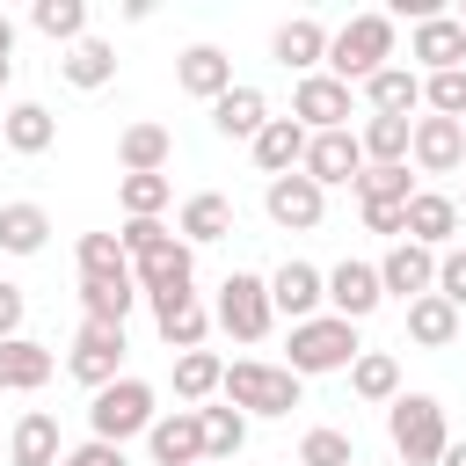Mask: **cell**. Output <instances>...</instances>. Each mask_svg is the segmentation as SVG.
Returning <instances> with one entry per match:
<instances>
[{"label":"cell","mask_w":466,"mask_h":466,"mask_svg":"<svg viewBox=\"0 0 466 466\" xmlns=\"http://www.w3.org/2000/svg\"><path fill=\"white\" fill-rule=\"evenodd\" d=\"M116 248H124L131 284H138L146 299H160V291H189V277H197V248H189L182 233H167L160 218H124Z\"/></svg>","instance_id":"cell-1"},{"label":"cell","mask_w":466,"mask_h":466,"mask_svg":"<svg viewBox=\"0 0 466 466\" xmlns=\"http://www.w3.org/2000/svg\"><path fill=\"white\" fill-rule=\"evenodd\" d=\"M379 66H393V15H350L335 36H328V80H371Z\"/></svg>","instance_id":"cell-2"},{"label":"cell","mask_w":466,"mask_h":466,"mask_svg":"<svg viewBox=\"0 0 466 466\" xmlns=\"http://www.w3.org/2000/svg\"><path fill=\"white\" fill-rule=\"evenodd\" d=\"M386 437H393V451H400L408 466H437L444 444H451L437 393H393V400H386Z\"/></svg>","instance_id":"cell-3"},{"label":"cell","mask_w":466,"mask_h":466,"mask_svg":"<svg viewBox=\"0 0 466 466\" xmlns=\"http://www.w3.org/2000/svg\"><path fill=\"white\" fill-rule=\"evenodd\" d=\"M357 320H335V313H313V320H299L291 328V379H320V371H350L357 364Z\"/></svg>","instance_id":"cell-4"},{"label":"cell","mask_w":466,"mask_h":466,"mask_svg":"<svg viewBox=\"0 0 466 466\" xmlns=\"http://www.w3.org/2000/svg\"><path fill=\"white\" fill-rule=\"evenodd\" d=\"M153 400H160V393H153L146 379H131V371H124L116 386H102V393L87 400V430H95L102 444H116V451H124L131 437H146V430H153V415H160Z\"/></svg>","instance_id":"cell-5"},{"label":"cell","mask_w":466,"mask_h":466,"mask_svg":"<svg viewBox=\"0 0 466 466\" xmlns=\"http://www.w3.org/2000/svg\"><path fill=\"white\" fill-rule=\"evenodd\" d=\"M218 393H226V408H240V415H291V408H299V379H291L284 364H262V357L226 364Z\"/></svg>","instance_id":"cell-6"},{"label":"cell","mask_w":466,"mask_h":466,"mask_svg":"<svg viewBox=\"0 0 466 466\" xmlns=\"http://www.w3.org/2000/svg\"><path fill=\"white\" fill-rule=\"evenodd\" d=\"M269 320H277V306H269V284H262V277H248V269H233V277L218 284L211 328H226L233 342H262V335H269Z\"/></svg>","instance_id":"cell-7"},{"label":"cell","mask_w":466,"mask_h":466,"mask_svg":"<svg viewBox=\"0 0 466 466\" xmlns=\"http://www.w3.org/2000/svg\"><path fill=\"white\" fill-rule=\"evenodd\" d=\"M124 328H102V320H80V335H73V350H66V371L87 386V393H102V386H116L124 379Z\"/></svg>","instance_id":"cell-8"},{"label":"cell","mask_w":466,"mask_h":466,"mask_svg":"<svg viewBox=\"0 0 466 466\" xmlns=\"http://www.w3.org/2000/svg\"><path fill=\"white\" fill-rule=\"evenodd\" d=\"M299 175H306L313 189H342V182L357 189V175H364V146H357V131H313Z\"/></svg>","instance_id":"cell-9"},{"label":"cell","mask_w":466,"mask_h":466,"mask_svg":"<svg viewBox=\"0 0 466 466\" xmlns=\"http://www.w3.org/2000/svg\"><path fill=\"white\" fill-rule=\"evenodd\" d=\"M320 291H328V313H335V320H371V313L386 306L371 262H335V269H320Z\"/></svg>","instance_id":"cell-10"},{"label":"cell","mask_w":466,"mask_h":466,"mask_svg":"<svg viewBox=\"0 0 466 466\" xmlns=\"http://www.w3.org/2000/svg\"><path fill=\"white\" fill-rule=\"evenodd\" d=\"M408 160H415L422 175H459V167H466V124H451V116H415Z\"/></svg>","instance_id":"cell-11"},{"label":"cell","mask_w":466,"mask_h":466,"mask_svg":"<svg viewBox=\"0 0 466 466\" xmlns=\"http://www.w3.org/2000/svg\"><path fill=\"white\" fill-rule=\"evenodd\" d=\"M371 269H379V291H386V299H400V306H415V299L437 284V255H430V248H415V240H393Z\"/></svg>","instance_id":"cell-12"},{"label":"cell","mask_w":466,"mask_h":466,"mask_svg":"<svg viewBox=\"0 0 466 466\" xmlns=\"http://www.w3.org/2000/svg\"><path fill=\"white\" fill-rule=\"evenodd\" d=\"M291 116H299L306 131H350V87L328 80V73H306V80L291 87Z\"/></svg>","instance_id":"cell-13"},{"label":"cell","mask_w":466,"mask_h":466,"mask_svg":"<svg viewBox=\"0 0 466 466\" xmlns=\"http://www.w3.org/2000/svg\"><path fill=\"white\" fill-rule=\"evenodd\" d=\"M262 211H269L284 233H313L320 211H328V189H313L306 175H277V182L262 189Z\"/></svg>","instance_id":"cell-14"},{"label":"cell","mask_w":466,"mask_h":466,"mask_svg":"<svg viewBox=\"0 0 466 466\" xmlns=\"http://www.w3.org/2000/svg\"><path fill=\"white\" fill-rule=\"evenodd\" d=\"M146 451H153V466H197V459H204V422H197V408H167V415H153Z\"/></svg>","instance_id":"cell-15"},{"label":"cell","mask_w":466,"mask_h":466,"mask_svg":"<svg viewBox=\"0 0 466 466\" xmlns=\"http://www.w3.org/2000/svg\"><path fill=\"white\" fill-rule=\"evenodd\" d=\"M408 58L422 66V80H430V73H451V66H466V29H459V15H430V22H415V36H408Z\"/></svg>","instance_id":"cell-16"},{"label":"cell","mask_w":466,"mask_h":466,"mask_svg":"<svg viewBox=\"0 0 466 466\" xmlns=\"http://www.w3.org/2000/svg\"><path fill=\"white\" fill-rule=\"evenodd\" d=\"M451 233H459V204H451L444 189H415V197H408V211H400V240H415V248H430V255H437Z\"/></svg>","instance_id":"cell-17"},{"label":"cell","mask_w":466,"mask_h":466,"mask_svg":"<svg viewBox=\"0 0 466 466\" xmlns=\"http://www.w3.org/2000/svg\"><path fill=\"white\" fill-rule=\"evenodd\" d=\"M262 284H269V306H277V313H291V328H299V320H313V313L328 306V291H320V269H313V262H277Z\"/></svg>","instance_id":"cell-18"},{"label":"cell","mask_w":466,"mask_h":466,"mask_svg":"<svg viewBox=\"0 0 466 466\" xmlns=\"http://www.w3.org/2000/svg\"><path fill=\"white\" fill-rule=\"evenodd\" d=\"M153 328H160V342L182 357V350H204L211 313L197 306V291H160V299H153Z\"/></svg>","instance_id":"cell-19"},{"label":"cell","mask_w":466,"mask_h":466,"mask_svg":"<svg viewBox=\"0 0 466 466\" xmlns=\"http://www.w3.org/2000/svg\"><path fill=\"white\" fill-rule=\"evenodd\" d=\"M269 58H277V66H291V73L306 80V73H320V66H328V29H320L313 15H291V22H277Z\"/></svg>","instance_id":"cell-20"},{"label":"cell","mask_w":466,"mask_h":466,"mask_svg":"<svg viewBox=\"0 0 466 466\" xmlns=\"http://www.w3.org/2000/svg\"><path fill=\"white\" fill-rule=\"evenodd\" d=\"M175 87L197 95V102H218V95L233 87V58H226L218 44H189V51L175 58Z\"/></svg>","instance_id":"cell-21"},{"label":"cell","mask_w":466,"mask_h":466,"mask_svg":"<svg viewBox=\"0 0 466 466\" xmlns=\"http://www.w3.org/2000/svg\"><path fill=\"white\" fill-rule=\"evenodd\" d=\"M306 138H313V131H306L299 116H269V124L255 131V167H262L269 182H277V175H299V160H306Z\"/></svg>","instance_id":"cell-22"},{"label":"cell","mask_w":466,"mask_h":466,"mask_svg":"<svg viewBox=\"0 0 466 466\" xmlns=\"http://www.w3.org/2000/svg\"><path fill=\"white\" fill-rule=\"evenodd\" d=\"M51 371H58V357L44 342H29V335L0 342V393H36V386H51Z\"/></svg>","instance_id":"cell-23"},{"label":"cell","mask_w":466,"mask_h":466,"mask_svg":"<svg viewBox=\"0 0 466 466\" xmlns=\"http://www.w3.org/2000/svg\"><path fill=\"white\" fill-rule=\"evenodd\" d=\"M58 459H66V444H58V415L29 408V415L15 422V437H7V466H58Z\"/></svg>","instance_id":"cell-24"},{"label":"cell","mask_w":466,"mask_h":466,"mask_svg":"<svg viewBox=\"0 0 466 466\" xmlns=\"http://www.w3.org/2000/svg\"><path fill=\"white\" fill-rule=\"evenodd\" d=\"M364 102H371V116H408V109H422V73L415 66H379L364 80Z\"/></svg>","instance_id":"cell-25"},{"label":"cell","mask_w":466,"mask_h":466,"mask_svg":"<svg viewBox=\"0 0 466 466\" xmlns=\"http://www.w3.org/2000/svg\"><path fill=\"white\" fill-rule=\"evenodd\" d=\"M211 124H218V138H248V146H255V131L269 124V95H262V87H226V95L211 102Z\"/></svg>","instance_id":"cell-26"},{"label":"cell","mask_w":466,"mask_h":466,"mask_svg":"<svg viewBox=\"0 0 466 466\" xmlns=\"http://www.w3.org/2000/svg\"><path fill=\"white\" fill-rule=\"evenodd\" d=\"M167 153H175L167 124H124V138H116V167L124 175H160Z\"/></svg>","instance_id":"cell-27"},{"label":"cell","mask_w":466,"mask_h":466,"mask_svg":"<svg viewBox=\"0 0 466 466\" xmlns=\"http://www.w3.org/2000/svg\"><path fill=\"white\" fill-rule=\"evenodd\" d=\"M58 73L73 80V87H109L116 80V44H102V36H80V44H66V58H58Z\"/></svg>","instance_id":"cell-28"},{"label":"cell","mask_w":466,"mask_h":466,"mask_svg":"<svg viewBox=\"0 0 466 466\" xmlns=\"http://www.w3.org/2000/svg\"><path fill=\"white\" fill-rule=\"evenodd\" d=\"M51 138H58V124H51V109H44V102H15V109H7V124H0V146H7V153H29V160H36V153H51Z\"/></svg>","instance_id":"cell-29"},{"label":"cell","mask_w":466,"mask_h":466,"mask_svg":"<svg viewBox=\"0 0 466 466\" xmlns=\"http://www.w3.org/2000/svg\"><path fill=\"white\" fill-rule=\"evenodd\" d=\"M408 131H415V116H364V131H357L364 167H408Z\"/></svg>","instance_id":"cell-30"},{"label":"cell","mask_w":466,"mask_h":466,"mask_svg":"<svg viewBox=\"0 0 466 466\" xmlns=\"http://www.w3.org/2000/svg\"><path fill=\"white\" fill-rule=\"evenodd\" d=\"M175 233H182L189 248H204V240H226V233H233V204H226L218 189H197V197L182 204V218H175Z\"/></svg>","instance_id":"cell-31"},{"label":"cell","mask_w":466,"mask_h":466,"mask_svg":"<svg viewBox=\"0 0 466 466\" xmlns=\"http://www.w3.org/2000/svg\"><path fill=\"white\" fill-rule=\"evenodd\" d=\"M350 393L371 400V408H386V400L400 393V357H393V350H357V364H350Z\"/></svg>","instance_id":"cell-32"},{"label":"cell","mask_w":466,"mask_h":466,"mask_svg":"<svg viewBox=\"0 0 466 466\" xmlns=\"http://www.w3.org/2000/svg\"><path fill=\"white\" fill-rule=\"evenodd\" d=\"M408 342H422V350H451V342H459V313H451L437 291H422V299L408 306Z\"/></svg>","instance_id":"cell-33"},{"label":"cell","mask_w":466,"mask_h":466,"mask_svg":"<svg viewBox=\"0 0 466 466\" xmlns=\"http://www.w3.org/2000/svg\"><path fill=\"white\" fill-rule=\"evenodd\" d=\"M80 284H131V262L116 233H80Z\"/></svg>","instance_id":"cell-34"},{"label":"cell","mask_w":466,"mask_h":466,"mask_svg":"<svg viewBox=\"0 0 466 466\" xmlns=\"http://www.w3.org/2000/svg\"><path fill=\"white\" fill-rule=\"evenodd\" d=\"M218 379H226V364H218L211 350H182V357H175V393H182V408H204V400L218 393Z\"/></svg>","instance_id":"cell-35"},{"label":"cell","mask_w":466,"mask_h":466,"mask_svg":"<svg viewBox=\"0 0 466 466\" xmlns=\"http://www.w3.org/2000/svg\"><path fill=\"white\" fill-rule=\"evenodd\" d=\"M44 240H51L44 204H0V248H7V255H36Z\"/></svg>","instance_id":"cell-36"},{"label":"cell","mask_w":466,"mask_h":466,"mask_svg":"<svg viewBox=\"0 0 466 466\" xmlns=\"http://www.w3.org/2000/svg\"><path fill=\"white\" fill-rule=\"evenodd\" d=\"M197 422H204V459H233L248 444V415L240 408H197Z\"/></svg>","instance_id":"cell-37"},{"label":"cell","mask_w":466,"mask_h":466,"mask_svg":"<svg viewBox=\"0 0 466 466\" xmlns=\"http://www.w3.org/2000/svg\"><path fill=\"white\" fill-rule=\"evenodd\" d=\"M29 22H36L44 36H58V44H80V36H87V0H36Z\"/></svg>","instance_id":"cell-38"},{"label":"cell","mask_w":466,"mask_h":466,"mask_svg":"<svg viewBox=\"0 0 466 466\" xmlns=\"http://www.w3.org/2000/svg\"><path fill=\"white\" fill-rule=\"evenodd\" d=\"M116 197H124V211H131V218H160V211L175 204V182H167V175H124V182H116Z\"/></svg>","instance_id":"cell-39"},{"label":"cell","mask_w":466,"mask_h":466,"mask_svg":"<svg viewBox=\"0 0 466 466\" xmlns=\"http://www.w3.org/2000/svg\"><path fill=\"white\" fill-rule=\"evenodd\" d=\"M138 284H80V320H102V328H124Z\"/></svg>","instance_id":"cell-40"},{"label":"cell","mask_w":466,"mask_h":466,"mask_svg":"<svg viewBox=\"0 0 466 466\" xmlns=\"http://www.w3.org/2000/svg\"><path fill=\"white\" fill-rule=\"evenodd\" d=\"M299 466H357V444H350V430H306L299 437Z\"/></svg>","instance_id":"cell-41"},{"label":"cell","mask_w":466,"mask_h":466,"mask_svg":"<svg viewBox=\"0 0 466 466\" xmlns=\"http://www.w3.org/2000/svg\"><path fill=\"white\" fill-rule=\"evenodd\" d=\"M422 109H430V116H451V124H466V66L430 73V80H422Z\"/></svg>","instance_id":"cell-42"},{"label":"cell","mask_w":466,"mask_h":466,"mask_svg":"<svg viewBox=\"0 0 466 466\" xmlns=\"http://www.w3.org/2000/svg\"><path fill=\"white\" fill-rule=\"evenodd\" d=\"M408 197H415L408 167H364L357 175V204H408Z\"/></svg>","instance_id":"cell-43"},{"label":"cell","mask_w":466,"mask_h":466,"mask_svg":"<svg viewBox=\"0 0 466 466\" xmlns=\"http://www.w3.org/2000/svg\"><path fill=\"white\" fill-rule=\"evenodd\" d=\"M451 313H466V248H451V255H437V284H430Z\"/></svg>","instance_id":"cell-44"},{"label":"cell","mask_w":466,"mask_h":466,"mask_svg":"<svg viewBox=\"0 0 466 466\" xmlns=\"http://www.w3.org/2000/svg\"><path fill=\"white\" fill-rule=\"evenodd\" d=\"M22 313H29L22 284H0V342H15V335H22Z\"/></svg>","instance_id":"cell-45"},{"label":"cell","mask_w":466,"mask_h":466,"mask_svg":"<svg viewBox=\"0 0 466 466\" xmlns=\"http://www.w3.org/2000/svg\"><path fill=\"white\" fill-rule=\"evenodd\" d=\"M58 466H124V451H116V444H102V437H87V444H73Z\"/></svg>","instance_id":"cell-46"},{"label":"cell","mask_w":466,"mask_h":466,"mask_svg":"<svg viewBox=\"0 0 466 466\" xmlns=\"http://www.w3.org/2000/svg\"><path fill=\"white\" fill-rule=\"evenodd\" d=\"M400 211H408V204H364V233H386V240H400Z\"/></svg>","instance_id":"cell-47"},{"label":"cell","mask_w":466,"mask_h":466,"mask_svg":"<svg viewBox=\"0 0 466 466\" xmlns=\"http://www.w3.org/2000/svg\"><path fill=\"white\" fill-rule=\"evenodd\" d=\"M0 58L15 66V22H7V15H0Z\"/></svg>","instance_id":"cell-48"},{"label":"cell","mask_w":466,"mask_h":466,"mask_svg":"<svg viewBox=\"0 0 466 466\" xmlns=\"http://www.w3.org/2000/svg\"><path fill=\"white\" fill-rule=\"evenodd\" d=\"M437 466H466V444H444V459Z\"/></svg>","instance_id":"cell-49"},{"label":"cell","mask_w":466,"mask_h":466,"mask_svg":"<svg viewBox=\"0 0 466 466\" xmlns=\"http://www.w3.org/2000/svg\"><path fill=\"white\" fill-rule=\"evenodd\" d=\"M7 80H15V66H7V58H0V87H7Z\"/></svg>","instance_id":"cell-50"},{"label":"cell","mask_w":466,"mask_h":466,"mask_svg":"<svg viewBox=\"0 0 466 466\" xmlns=\"http://www.w3.org/2000/svg\"><path fill=\"white\" fill-rule=\"evenodd\" d=\"M451 204H459V218H466V197H451Z\"/></svg>","instance_id":"cell-51"},{"label":"cell","mask_w":466,"mask_h":466,"mask_svg":"<svg viewBox=\"0 0 466 466\" xmlns=\"http://www.w3.org/2000/svg\"><path fill=\"white\" fill-rule=\"evenodd\" d=\"M459 29H466V7H459Z\"/></svg>","instance_id":"cell-52"},{"label":"cell","mask_w":466,"mask_h":466,"mask_svg":"<svg viewBox=\"0 0 466 466\" xmlns=\"http://www.w3.org/2000/svg\"><path fill=\"white\" fill-rule=\"evenodd\" d=\"M0 124H7V109H0Z\"/></svg>","instance_id":"cell-53"}]
</instances>
